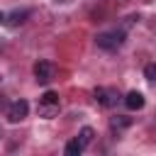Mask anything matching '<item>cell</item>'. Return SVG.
I'll use <instances>...</instances> for the list:
<instances>
[{
	"instance_id": "6da1fadb",
	"label": "cell",
	"mask_w": 156,
	"mask_h": 156,
	"mask_svg": "<svg viewBox=\"0 0 156 156\" xmlns=\"http://www.w3.org/2000/svg\"><path fill=\"white\" fill-rule=\"evenodd\" d=\"M95 44H98V49L115 51V49H119V46L124 44V32H122V29H119V32H102V34L95 37Z\"/></svg>"
},
{
	"instance_id": "7a4b0ae2",
	"label": "cell",
	"mask_w": 156,
	"mask_h": 156,
	"mask_svg": "<svg viewBox=\"0 0 156 156\" xmlns=\"http://www.w3.org/2000/svg\"><path fill=\"white\" fill-rule=\"evenodd\" d=\"M39 112H41V117H54L56 112H58V93H54V90H46L41 98H39Z\"/></svg>"
},
{
	"instance_id": "3957f363",
	"label": "cell",
	"mask_w": 156,
	"mask_h": 156,
	"mask_svg": "<svg viewBox=\"0 0 156 156\" xmlns=\"http://www.w3.org/2000/svg\"><path fill=\"white\" fill-rule=\"evenodd\" d=\"M34 78H37V83H41V85L51 83V78H54V63H51V61H37V63H34Z\"/></svg>"
},
{
	"instance_id": "277c9868",
	"label": "cell",
	"mask_w": 156,
	"mask_h": 156,
	"mask_svg": "<svg viewBox=\"0 0 156 156\" xmlns=\"http://www.w3.org/2000/svg\"><path fill=\"white\" fill-rule=\"evenodd\" d=\"M95 100L100 107H112L119 100V93L115 88H95Z\"/></svg>"
},
{
	"instance_id": "5b68a950",
	"label": "cell",
	"mask_w": 156,
	"mask_h": 156,
	"mask_svg": "<svg viewBox=\"0 0 156 156\" xmlns=\"http://www.w3.org/2000/svg\"><path fill=\"white\" fill-rule=\"evenodd\" d=\"M27 112H29V102L27 100H15V102L7 105V119L10 122H22L27 117Z\"/></svg>"
},
{
	"instance_id": "8992f818",
	"label": "cell",
	"mask_w": 156,
	"mask_h": 156,
	"mask_svg": "<svg viewBox=\"0 0 156 156\" xmlns=\"http://www.w3.org/2000/svg\"><path fill=\"white\" fill-rule=\"evenodd\" d=\"M124 105H127V110H141L144 107V95L139 90H129L124 95Z\"/></svg>"
},
{
	"instance_id": "52a82bcc",
	"label": "cell",
	"mask_w": 156,
	"mask_h": 156,
	"mask_svg": "<svg viewBox=\"0 0 156 156\" xmlns=\"http://www.w3.org/2000/svg\"><path fill=\"white\" fill-rule=\"evenodd\" d=\"M110 127H112V132H122V129H127V127H132V117H124V115H117V117H112V119H110Z\"/></svg>"
},
{
	"instance_id": "ba28073f",
	"label": "cell",
	"mask_w": 156,
	"mask_h": 156,
	"mask_svg": "<svg viewBox=\"0 0 156 156\" xmlns=\"http://www.w3.org/2000/svg\"><path fill=\"white\" fill-rule=\"evenodd\" d=\"M29 15H32L29 10H15L10 17H5V22H10V24H22V22H24Z\"/></svg>"
},
{
	"instance_id": "9c48e42d",
	"label": "cell",
	"mask_w": 156,
	"mask_h": 156,
	"mask_svg": "<svg viewBox=\"0 0 156 156\" xmlns=\"http://www.w3.org/2000/svg\"><path fill=\"white\" fill-rule=\"evenodd\" d=\"M83 149H85V146L80 144V139H71L63 151H66V156H78V154H83Z\"/></svg>"
},
{
	"instance_id": "30bf717a",
	"label": "cell",
	"mask_w": 156,
	"mask_h": 156,
	"mask_svg": "<svg viewBox=\"0 0 156 156\" xmlns=\"http://www.w3.org/2000/svg\"><path fill=\"white\" fill-rule=\"evenodd\" d=\"M93 136H95L93 127H83V129H80V134H78V139H80V144H83V146H88V144L93 141Z\"/></svg>"
},
{
	"instance_id": "8fae6325",
	"label": "cell",
	"mask_w": 156,
	"mask_h": 156,
	"mask_svg": "<svg viewBox=\"0 0 156 156\" xmlns=\"http://www.w3.org/2000/svg\"><path fill=\"white\" fill-rule=\"evenodd\" d=\"M144 78L149 83H156V63H146L144 66Z\"/></svg>"
},
{
	"instance_id": "7c38bea8",
	"label": "cell",
	"mask_w": 156,
	"mask_h": 156,
	"mask_svg": "<svg viewBox=\"0 0 156 156\" xmlns=\"http://www.w3.org/2000/svg\"><path fill=\"white\" fill-rule=\"evenodd\" d=\"M5 107H7V100H5V95L0 93V110H5Z\"/></svg>"
},
{
	"instance_id": "4fadbf2b",
	"label": "cell",
	"mask_w": 156,
	"mask_h": 156,
	"mask_svg": "<svg viewBox=\"0 0 156 156\" xmlns=\"http://www.w3.org/2000/svg\"><path fill=\"white\" fill-rule=\"evenodd\" d=\"M2 22H5V15H2V12H0V24H2Z\"/></svg>"
}]
</instances>
